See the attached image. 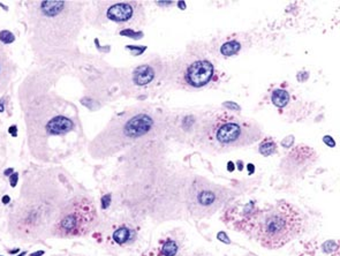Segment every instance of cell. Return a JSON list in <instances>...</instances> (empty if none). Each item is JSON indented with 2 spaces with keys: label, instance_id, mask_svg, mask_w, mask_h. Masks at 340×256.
<instances>
[{
  "label": "cell",
  "instance_id": "17",
  "mask_svg": "<svg viewBox=\"0 0 340 256\" xmlns=\"http://www.w3.org/2000/svg\"><path fill=\"white\" fill-rule=\"evenodd\" d=\"M17 178H19V174H17V173H14L13 175L9 177V179H10V181H12V186H15V185H16Z\"/></svg>",
  "mask_w": 340,
  "mask_h": 256
},
{
  "label": "cell",
  "instance_id": "2",
  "mask_svg": "<svg viewBox=\"0 0 340 256\" xmlns=\"http://www.w3.org/2000/svg\"><path fill=\"white\" fill-rule=\"evenodd\" d=\"M203 137L210 148L220 151L252 144L261 137V130L252 122L224 113L207 126Z\"/></svg>",
  "mask_w": 340,
  "mask_h": 256
},
{
  "label": "cell",
  "instance_id": "4",
  "mask_svg": "<svg viewBox=\"0 0 340 256\" xmlns=\"http://www.w3.org/2000/svg\"><path fill=\"white\" fill-rule=\"evenodd\" d=\"M259 208L255 201L236 202L232 204L222 215V221L227 226L235 231H240L250 237L256 215Z\"/></svg>",
  "mask_w": 340,
  "mask_h": 256
},
{
  "label": "cell",
  "instance_id": "1",
  "mask_svg": "<svg viewBox=\"0 0 340 256\" xmlns=\"http://www.w3.org/2000/svg\"><path fill=\"white\" fill-rule=\"evenodd\" d=\"M302 228L303 218L299 209L282 201L258 210L250 237L263 247L276 249L298 237Z\"/></svg>",
  "mask_w": 340,
  "mask_h": 256
},
{
  "label": "cell",
  "instance_id": "11",
  "mask_svg": "<svg viewBox=\"0 0 340 256\" xmlns=\"http://www.w3.org/2000/svg\"><path fill=\"white\" fill-rule=\"evenodd\" d=\"M155 77V72L154 69L150 67V66H141L138 67L135 72H134V75H133V80L136 84L138 86H144L149 82H151Z\"/></svg>",
  "mask_w": 340,
  "mask_h": 256
},
{
  "label": "cell",
  "instance_id": "15",
  "mask_svg": "<svg viewBox=\"0 0 340 256\" xmlns=\"http://www.w3.org/2000/svg\"><path fill=\"white\" fill-rule=\"evenodd\" d=\"M0 40L3 42L5 44H9L12 42H14V36L13 33L7 30H3V31L0 32Z\"/></svg>",
  "mask_w": 340,
  "mask_h": 256
},
{
  "label": "cell",
  "instance_id": "21",
  "mask_svg": "<svg viewBox=\"0 0 340 256\" xmlns=\"http://www.w3.org/2000/svg\"><path fill=\"white\" fill-rule=\"evenodd\" d=\"M3 203H8V196H5L3 197Z\"/></svg>",
  "mask_w": 340,
  "mask_h": 256
},
{
  "label": "cell",
  "instance_id": "3",
  "mask_svg": "<svg viewBox=\"0 0 340 256\" xmlns=\"http://www.w3.org/2000/svg\"><path fill=\"white\" fill-rule=\"evenodd\" d=\"M97 223L96 207L89 198L80 197L72 202L54 226V234L60 238L86 235Z\"/></svg>",
  "mask_w": 340,
  "mask_h": 256
},
{
  "label": "cell",
  "instance_id": "19",
  "mask_svg": "<svg viewBox=\"0 0 340 256\" xmlns=\"http://www.w3.org/2000/svg\"><path fill=\"white\" fill-rule=\"evenodd\" d=\"M9 131H10V133L13 134V136H15V135H16V134H15V126H13V128H12V129H10Z\"/></svg>",
  "mask_w": 340,
  "mask_h": 256
},
{
  "label": "cell",
  "instance_id": "5",
  "mask_svg": "<svg viewBox=\"0 0 340 256\" xmlns=\"http://www.w3.org/2000/svg\"><path fill=\"white\" fill-rule=\"evenodd\" d=\"M215 73V67L208 60H197L190 64L185 72V82L193 88L208 84Z\"/></svg>",
  "mask_w": 340,
  "mask_h": 256
},
{
  "label": "cell",
  "instance_id": "6",
  "mask_svg": "<svg viewBox=\"0 0 340 256\" xmlns=\"http://www.w3.org/2000/svg\"><path fill=\"white\" fill-rule=\"evenodd\" d=\"M220 192L221 189L219 188L213 189L212 186L210 185H207V184L200 185V187H197L194 191V197L190 202L194 204L195 210H200L204 212L215 211L221 202Z\"/></svg>",
  "mask_w": 340,
  "mask_h": 256
},
{
  "label": "cell",
  "instance_id": "8",
  "mask_svg": "<svg viewBox=\"0 0 340 256\" xmlns=\"http://www.w3.org/2000/svg\"><path fill=\"white\" fill-rule=\"evenodd\" d=\"M181 248V242L177 235L172 233L160 238L155 247L147 250L143 256H178Z\"/></svg>",
  "mask_w": 340,
  "mask_h": 256
},
{
  "label": "cell",
  "instance_id": "16",
  "mask_svg": "<svg viewBox=\"0 0 340 256\" xmlns=\"http://www.w3.org/2000/svg\"><path fill=\"white\" fill-rule=\"evenodd\" d=\"M323 141L329 145V147H334V141L330 137V136H325L324 138H323Z\"/></svg>",
  "mask_w": 340,
  "mask_h": 256
},
{
  "label": "cell",
  "instance_id": "10",
  "mask_svg": "<svg viewBox=\"0 0 340 256\" xmlns=\"http://www.w3.org/2000/svg\"><path fill=\"white\" fill-rule=\"evenodd\" d=\"M73 127H74V124L72 120L63 117H59V118L52 119L47 124L46 129L50 134H63V133L69 131Z\"/></svg>",
  "mask_w": 340,
  "mask_h": 256
},
{
  "label": "cell",
  "instance_id": "20",
  "mask_svg": "<svg viewBox=\"0 0 340 256\" xmlns=\"http://www.w3.org/2000/svg\"><path fill=\"white\" fill-rule=\"evenodd\" d=\"M12 171H13V170H12V168H10V170H7V171H6V172H5V174H6V175H9V174H10V173H9V172H12Z\"/></svg>",
  "mask_w": 340,
  "mask_h": 256
},
{
  "label": "cell",
  "instance_id": "14",
  "mask_svg": "<svg viewBox=\"0 0 340 256\" xmlns=\"http://www.w3.org/2000/svg\"><path fill=\"white\" fill-rule=\"evenodd\" d=\"M240 49H241V44L239 42L232 40V42L225 43L220 47V52H221V54H224L226 57H229V56H233V54L238 53L240 51Z\"/></svg>",
  "mask_w": 340,
  "mask_h": 256
},
{
  "label": "cell",
  "instance_id": "9",
  "mask_svg": "<svg viewBox=\"0 0 340 256\" xmlns=\"http://www.w3.org/2000/svg\"><path fill=\"white\" fill-rule=\"evenodd\" d=\"M137 239V231L136 228L129 225H121L117 227L112 233V240L118 246H126L133 243Z\"/></svg>",
  "mask_w": 340,
  "mask_h": 256
},
{
  "label": "cell",
  "instance_id": "13",
  "mask_svg": "<svg viewBox=\"0 0 340 256\" xmlns=\"http://www.w3.org/2000/svg\"><path fill=\"white\" fill-rule=\"evenodd\" d=\"M271 99L273 102V104L277 106V107H285L287 104H288V100H289V94L286 91V90H282V89H277L272 93L271 95Z\"/></svg>",
  "mask_w": 340,
  "mask_h": 256
},
{
  "label": "cell",
  "instance_id": "7",
  "mask_svg": "<svg viewBox=\"0 0 340 256\" xmlns=\"http://www.w3.org/2000/svg\"><path fill=\"white\" fill-rule=\"evenodd\" d=\"M138 7V3L134 1L113 2L106 9V17L117 23H127L136 17Z\"/></svg>",
  "mask_w": 340,
  "mask_h": 256
},
{
  "label": "cell",
  "instance_id": "18",
  "mask_svg": "<svg viewBox=\"0 0 340 256\" xmlns=\"http://www.w3.org/2000/svg\"><path fill=\"white\" fill-rule=\"evenodd\" d=\"M43 254H44V252H42V250H40V252H37V253H33V254H31L30 256H40V255H43Z\"/></svg>",
  "mask_w": 340,
  "mask_h": 256
},
{
  "label": "cell",
  "instance_id": "12",
  "mask_svg": "<svg viewBox=\"0 0 340 256\" xmlns=\"http://www.w3.org/2000/svg\"><path fill=\"white\" fill-rule=\"evenodd\" d=\"M258 150L263 156H270V155H273L277 152L278 147L272 137H266L261 142Z\"/></svg>",
  "mask_w": 340,
  "mask_h": 256
}]
</instances>
